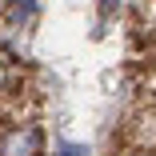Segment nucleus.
I'll use <instances>...</instances> for the list:
<instances>
[{
    "label": "nucleus",
    "mask_w": 156,
    "mask_h": 156,
    "mask_svg": "<svg viewBox=\"0 0 156 156\" xmlns=\"http://www.w3.org/2000/svg\"><path fill=\"white\" fill-rule=\"evenodd\" d=\"M0 156H40V128L24 124V128H12L0 140Z\"/></svg>",
    "instance_id": "1"
},
{
    "label": "nucleus",
    "mask_w": 156,
    "mask_h": 156,
    "mask_svg": "<svg viewBox=\"0 0 156 156\" xmlns=\"http://www.w3.org/2000/svg\"><path fill=\"white\" fill-rule=\"evenodd\" d=\"M28 8H32V0H12V16H28Z\"/></svg>",
    "instance_id": "2"
},
{
    "label": "nucleus",
    "mask_w": 156,
    "mask_h": 156,
    "mask_svg": "<svg viewBox=\"0 0 156 156\" xmlns=\"http://www.w3.org/2000/svg\"><path fill=\"white\" fill-rule=\"evenodd\" d=\"M8 76H12V64H8V56H4V52H0V84H4Z\"/></svg>",
    "instance_id": "3"
},
{
    "label": "nucleus",
    "mask_w": 156,
    "mask_h": 156,
    "mask_svg": "<svg viewBox=\"0 0 156 156\" xmlns=\"http://www.w3.org/2000/svg\"><path fill=\"white\" fill-rule=\"evenodd\" d=\"M60 152H64V156H84V152H80V148H72V144H64Z\"/></svg>",
    "instance_id": "4"
}]
</instances>
